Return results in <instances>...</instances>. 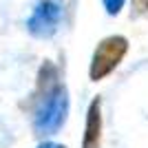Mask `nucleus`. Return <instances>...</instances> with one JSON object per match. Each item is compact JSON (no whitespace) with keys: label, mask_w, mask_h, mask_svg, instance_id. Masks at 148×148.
<instances>
[{"label":"nucleus","mask_w":148,"mask_h":148,"mask_svg":"<svg viewBox=\"0 0 148 148\" xmlns=\"http://www.w3.org/2000/svg\"><path fill=\"white\" fill-rule=\"evenodd\" d=\"M40 104L36 108V119L33 126L40 135H53L66 117V91L58 82V69L53 64H44L40 69Z\"/></svg>","instance_id":"1"},{"label":"nucleus","mask_w":148,"mask_h":148,"mask_svg":"<svg viewBox=\"0 0 148 148\" xmlns=\"http://www.w3.org/2000/svg\"><path fill=\"white\" fill-rule=\"evenodd\" d=\"M128 51V42L122 36H111L102 40L97 44V49L93 53V62H91V77L93 80H102L104 75H108L113 69L117 66L122 58Z\"/></svg>","instance_id":"2"},{"label":"nucleus","mask_w":148,"mask_h":148,"mask_svg":"<svg viewBox=\"0 0 148 148\" xmlns=\"http://www.w3.org/2000/svg\"><path fill=\"white\" fill-rule=\"evenodd\" d=\"M62 18V5L58 0H42L40 5L36 7L33 16L29 18L27 27L36 38H49L56 33L58 25H60Z\"/></svg>","instance_id":"3"},{"label":"nucleus","mask_w":148,"mask_h":148,"mask_svg":"<svg viewBox=\"0 0 148 148\" xmlns=\"http://www.w3.org/2000/svg\"><path fill=\"white\" fill-rule=\"evenodd\" d=\"M99 102L95 99L88 111V122H86V135H84V148H99Z\"/></svg>","instance_id":"4"},{"label":"nucleus","mask_w":148,"mask_h":148,"mask_svg":"<svg viewBox=\"0 0 148 148\" xmlns=\"http://www.w3.org/2000/svg\"><path fill=\"white\" fill-rule=\"evenodd\" d=\"M102 2H104L108 13H119V9H122V5H124V0H102Z\"/></svg>","instance_id":"5"},{"label":"nucleus","mask_w":148,"mask_h":148,"mask_svg":"<svg viewBox=\"0 0 148 148\" xmlns=\"http://www.w3.org/2000/svg\"><path fill=\"white\" fill-rule=\"evenodd\" d=\"M148 11V0H133V13L135 16H142Z\"/></svg>","instance_id":"6"},{"label":"nucleus","mask_w":148,"mask_h":148,"mask_svg":"<svg viewBox=\"0 0 148 148\" xmlns=\"http://www.w3.org/2000/svg\"><path fill=\"white\" fill-rule=\"evenodd\" d=\"M40 148H64V146H58V144H42Z\"/></svg>","instance_id":"7"}]
</instances>
